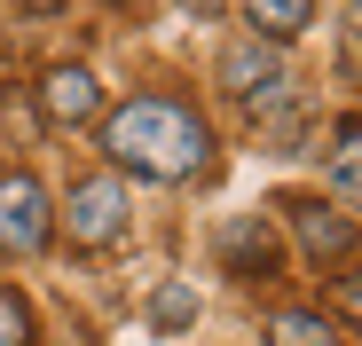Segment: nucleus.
I'll list each match as a JSON object with an SVG mask.
<instances>
[{
	"instance_id": "f257e3e1",
	"label": "nucleus",
	"mask_w": 362,
	"mask_h": 346,
	"mask_svg": "<svg viewBox=\"0 0 362 346\" xmlns=\"http://www.w3.org/2000/svg\"><path fill=\"white\" fill-rule=\"evenodd\" d=\"M103 157L110 165H134L142 181H189V173H205L213 157V134L189 102H165V95H134L103 110Z\"/></svg>"
},
{
	"instance_id": "f03ea898",
	"label": "nucleus",
	"mask_w": 362,
	"mask_h": 346,
	"mask_svg": "<svg viewBox=\"0 0 362 346\" xmlns=\"http://www.w3.org/2000/svg\"><path fill=\"white\" fill-rule=\"evenodd\" d=\"M47 237H55L47 189L32 181V173H8V181H0V252H8V260H32Z\"/></svg>"
},
{
	"instance_id": "7ed1b4c3",
	"label": "nucleus",
	"mask_w": 362,
	"mask_h": 346,
	"mask_svg": "<svg viewBox=\"0 0 362 346\" xmlns=\"http://www.w3.org/2000/svg\"><path fill=\"white\" fill-rule=\"evenodd\" d=\"M64 228H71V244H79V252L110 244L118 228H127V181H118V173H95V181H79V189H71Z\"/></svg>"
},
{
	"instance_id": "20e7f679",
	"label": "nucleus",
	"mask_w": 362,
	"mask_h": 346,
	"mask_svg": "<svg viewBox=\"0 0 362 346\" xmlns=\"http://www.w3.org/2000/svg\"><path fill=\"white\" fill-rule=\"evenodd\" d=\"M40 119H47V126H95V119H103L95 71H87V64H55V71L40 79Z\"/></svg>"
},
{
	"instance_id": "39448f33",
	"label": "nucleus",
	"mask_w": 362,
	"mask_h": 346,
	"mask_svg": "<svg viewBox=\"0 0 362 346\" xmlns=\"http://www.w3.org/2000/svg\"><path fill=\"white\" fill-rule=\"evenodd\" d=\"M213 79H221L236 102H268V95L284 87V64H276V47H268V40H236L221 64H213Z\"/></svg>"
},
{
	"instance_id": "423d86ee",
	"label": "nucleus",
	"mask_w": 362,
	"mask_h": 346,
	"mask_svg": "<svg viewBox=\"0 0 362 346\" xmlns=\"http://www.w3.org/2000/svg\"><path fill=\"white\" fill-rule=\"evenodd\" d=\"M245 24H252V40L284 47V40H299L315 24V0H245Z\"/></svg>"
},
{
	"instance_id": "0eeeda50",
	"label": "nucleus",
	"mask_w": 362,
	"mask_h": 346,
	"mask_svg": "<svg viewBox=\"0 0 362 346\" xmlns=\"http://www.w3.org/2000/svg\"><path fill=\"white\" fill-rule=\"evenodd\" d=\"M291 228H299V244H308L315 260H346L354 252V228L339 213H323V205H291Z\"/></svg>"
},
{
	"instance_id": "6e6552de",
	"label": "nucleus",
	"mask_w": 362,
	"mask_h": 346,
	"mask_svg": "<svg viewBox=\"0 0 362 346\" xmlns=\"http://www.w3.org/2000/svg\"><path fill=\"white\" fill-rule=\"evenodd\" d=\"M268 346H339V330L315 307H284V315H268Z\"/></svg>"
},
{
	"instance_id": "1a4fd4ad",
	"label": "nucleus",
	"mask_w": 362,
	"mask_h": 346,
	"mask_svg": "<svg viewBox=\"0 0 362 346\" xmlns=\"http://www.w3.org/2000/svg\"><path fill=\"white\" fill-rule=\"evenodd\" d=\"M323 181H331V197H362V119H346V126H339Z\"/></svg>"
},
{
	"instance_id": "9d476101",
	"label": "nucleus",
	"mask_w": 362,
	"mask_h": 346,
	"mask_svg": "<svg viewBox=\"0 0 362 346\" xmlns=\"http://www.w3.org/2000/svg\"><path fill=\"white\" fill-rule=\"evenodd\" d=\"M150 323H158V330H189V323H197V292H189V283H158Z\"/></svg>"
},
{
	"instance_id": "9b49d317",
	"label": "nucleus",
	"mask_w": 362,
	"mask_h": 346,
	"mask_svg": "<svg viewBox=\"0 0 362 346\" xmlns=\"http://www.w3.org/2000/svg\"><path fill=\"white\" fill-rule=\"evenodd\" d=\"M0 346H32V307L0 283Z\"/></svg>"
},
{
	"instance_id": "f8f14e48",
	"label": "nucleus",
	"mask_w": 362,
	"mask_h": 346,
	"mask_svg": "<svg viewBox=\"0 0 362 346\" xmlns=\"http://www.w3.org/2000/svg\"><path fill=\"white\" fill-rule=\"evenodd\" d=\"M0 126H16V134H32L40 119H32V102L16 95V87H0Z\"/></svg>"
},
{
	"instance_id": "ddd939ff",
	"label": "nucleus",
	"mask_w": 362,
	"mask_h": 346,
	"mask_svg": "<svg viewBox=\"0 0 362 346\" xmlns=\"http://www.w3.org/2000/svg\"><path fill=\"white\" fill-rule=\"evenodd\" d=\"M331 299H339V315L362 323V275H339V292H331Z\"/></svg>"
},
{
	"instance_id": "4468645a",
	"label": "nucleus",
	"mask_w": 362,
	"mask_h": 346,
	"mask_svg": "<svg viewBox=\"0 0 362 346\" xmlns=\"http://www.w3.org/2000/svg\"><path fill=\"white\" fill-rule=\"evenodd\" d=\"M181 8H197V16H221V8H228V0H181Z\"/></svg>"
},
{
	"instance_id": "2eb2a0df",
	"label": "nucleus",
	"mask_w": 362,
	"mask_h": 346,
	"mask_svg": "<svg viewBox=\"0 0 362 346\" xmlns=\"http://www.w3.org/2000/svg\"><path fill=\"white\" fill-rule=\"evenodd\" d=\"M24 8H64V0H24Z\"/></svg>"
}]
</instances>
